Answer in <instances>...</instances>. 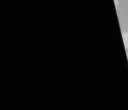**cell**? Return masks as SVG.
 Listing matches in <instances>:
<instances>
[{
	"label": "cell",
	"mask_w": 128,
	"mask_h": 110,
	"mask_svg": "<svg viewBox=\"0 0 128 110\" xmlns=\"http://www.w3.org/2000/svg\"><path fill=\"white\" fill-rule=\"evenodd\" d=\"M122 37L125 49H126L128 47V33L124 32L122 34Z\"/></svg>",
	"instance_id": "obj_1"
}]
</instances>
